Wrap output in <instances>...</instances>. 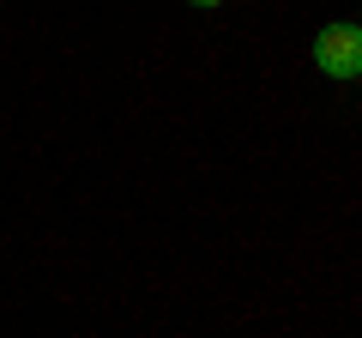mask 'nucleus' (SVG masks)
<instances>
[{
  "label": "nucleus",
  "mask_w": 362,
  "mask_h": 338,
  "mask_svg": "<svg viewBox=\"0 0 362 338\" xmlns=\"http://www.w3.org/2000/svg\"><path fill=\"white\" fill-rule=\"evenodd\" d=\"M314 66L326 78H362V25L356 18H332L314 30Z\"/></svg>",
  "instance_id": "f257e3e1"
},
{
  "label": "nucleus",
  "mask_w": 362,
  "mask_h": 338,
  "mask_svg": "<svg viewBox=\"0 0 362 338\" xmlns=\"http://www.w3.org/2000/svg\"><path fill=\"white\" fill-rule=\"evenodd\" d=\"M187 6H223V0H187Z\"/></svg>",
  "instance_id": "f03ea898"
},
{
  "label": "nucleus",
  "mask_w": 362,
  "mask_h": 338,
  "mask_svg": "<svg viewBox=\"0 0 362 338\" xmlns=\"http://www.w3.org/2000/svg\"><path fill=\"white\" fill-rule=\"evenodd\" d=\"M356 25H362V18H356Z\"/></svg>",
  "instance_id": "7ed1b4c3"
}]
</instances>
